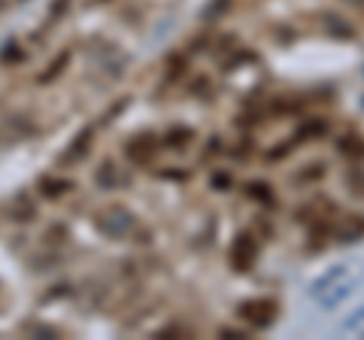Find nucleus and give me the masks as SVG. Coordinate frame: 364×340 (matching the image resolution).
Masks as SVG:
<instances>
[{"mask_svg": "<svg viewBox=\"0 0 364 340\" xmlns=\"http://www.w3.org/2000/svg\"><path fill=\"white\" fill-rule=\"evenodd\" d=\"M240 316L246 322H252L255 328H267V325H273V319H277V304H273L270 298L246 301L240 307Z\"/></svg>", "mask_w": 364, "mask_h": 340, "instance_id": "1", "label": "nucleus"}, {"mask_svg": "<svg viewBox=\"0 0 364 340\" xmlns=\"http://www.w3.org/2000/svg\"><path fill=\"white\" fill-rule=\"evenodd\" d=\"M258 237H252V234H240L234 240V246H231V265L237 267V270H249L255 265V258H258Z\"/></svg>", "mask_w": 364, "mask_h": 340, "instance_id": "2", "label": "nucleus"}, {"mask_svg": "<svg viewBox=\"0 0 364 340\" xmlns=\"http://www.w3.org/2000/svg\"><path fill=\"white\" fill-rule=\"evenodd\" d=\"M158 149H161V137H155V134H143V137H136L124 146L131 164H149Z\"/></svg>", "mask_w": 364, "mask_h": 340, "instance_id": "3", "label": "nucleus"}, {"mask_svg": "<svg viewBox=\"0 0 364 340\" xmlns=\"http://www.w3.org/2000/svg\"><path fill=\"white\" fill-rule=\"evenodd\" d=\"M191 137H195V134H191L188 128H173V131H170V134H164V137H161V143H167V146H173V149H182V146H188V140Z\"/></svg>", "mask_w": 364, "mask_h": 340, "instance_id": "4", "label": "nucleus"}, {"mask_svg": "<svg viewBox=\"0 0 364 340\" xmlns=\"http://www.w3.org/2000/svg\"><path fill=\"white\" fill-rule=\"evenodd\" d=\"M246 198H252V201H258V203H273V191H270V186H264V183H249V186H246Z\"/></svg>", "mask_w": 364, "mask_h": 340, "instance_id": "5", "label": "nucleus"}, {"mask_svg": "<svg viewBox=\"0 0 364 340\" xmlns=\"http://www.w3.org/2000/svg\"><path fill=\"white\" fill-rule=\"evenodd\" d=\"M43 188H49V191H46V198H64L67 191L73 188V183H67V179H61V183H52V179H43Z\"/></svg>", "mask_w": 364, "mask_h": 340, "instance_id": "6", "label": "nucleus"}]
</instances>
